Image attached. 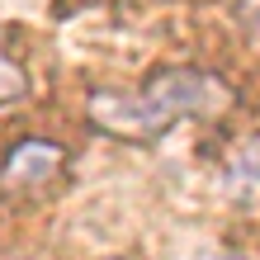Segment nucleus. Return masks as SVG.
I'll return each instance as SVG.
<instances>
[{"label":"nucleus","mask_w":260,"mask_h":260,"mask_svg":"<svg viewBox=\"0 0 260 260\" xmlns=\"http://www.w3.org/2000/svg\"><path fill=\"white\" fill-rule=\"evenodd\" d=\"M222 260H232V255H222Z\"/></svg>","instance_id":"20e7f679"},{"label":"nucleus","mask_w":260,"mask_h":260,"mask_svg":"<svg viewBox=\"0 0 260 260\" xmlns=\"http://www.w3.org/2000/svg\"><path fill=\"white\" fill-rule=\"evenodd\" d=\"M62 147L52 142H19L5 156V166H0V189H14V194H28L38 189L43 180H52L57 171H62Z\"/></svg>","instance_id":"f03ea898"},{"label":"nucleus","mask_w":260,"mask_h":260,"mask_svg":"<svg viewBox=\"0 0 260 260\" xmlns=\"http://www.w3.org/2000/svg\"><path fill=\"white\" fill-rule=\"evenodd\" d=\"M24 95H28V71L0 48V109L14 104V100H24Z\"/></svg>","instance_id":"7ed1b4c3"},{"label":"nucleus","mask_w":260,"mask_h":260,"mask_svg":"<svg viewBox=\"0 0 260 260\" xmlns=\"http://www.w3.org/2000/svg\"><path fill=\"white\" fill-rule=\"evenodd\" d=\"M232 104L222 76L194 71V67H166L147 76L137 90H100L90 95V123L123 142H156L175 123L222 114Z\"/></svg>","instance_id":"f257e3e1"}]
</instances>
